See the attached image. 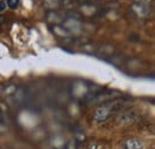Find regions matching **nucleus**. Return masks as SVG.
I'll return each instance as SVG.
<instances>
[{
    "mask_svg": "<svg viewBox=\"0 0 155 149\" xmlns=\"http://www.w3.org/2000/svg\"><path fill=\"white\" fill-rule=\"evenodd\" d=\"M127 99L124 98H114L109 101H105L101 104L93 113V122L98 124L106 123L115 113L120 111V109L125 105Z\"/></svg>",
    "mask_w": 155,
    "mask_h": 149,
    "instance_id": "obj_1",
    "label": "nucleus"
},
{
    "mask_svg": "<svg viewBox=\"0 0 155 149\" xmlns=\"http://www.w3.org/2000/svg\"><path fill=\"white\" fill-rule=\"evenodd\" d=\"M131 11L135 15L136 17L138 18H146L150 10H149V6L148 5H144V4H141V2H135L131 5Z\"/></svg>",
    "mask_w": 155,
    "mask_h": 149,
    "instance_id": "obj_2",
    "label": "nucleus"
},
{
    "mask_svg": "<svg viewBox=\"0 0 155 149\" xmlns=\"http://www.w3.org/2000/svg\"><path fill=\"white\" fill-rule=\"evenodd\" d=\"M122 146L124 149H143L144 148V144L141 140L135 138V137H129V138H125L123 142H122Z\"/></svg>",
    "mask_w": 155,
    "mask_h": 149,
    "instance_id": "obj_3",
    "label": "nucleus"
},
{
    "mask_svg": "<svg viewBox=\"0 0 155 149\" xmlns=\"http://www.w3.org/2000/svg\"><path fill=\"white\" fill-rule=\"evenodd\" d=\"M137 118L135 112L133 111H124L122 112L118 117V122L120 124H130V123H134Z\"/></svg>",
    "mask_w": 155,
    "mask_h": 149,
    "instance_id": "obj_4",
    "label": "nucleus"
},
{
    "mask_svg": "<svg viewBox=\"0 0 155 149\" xmlns=\"http://www.w3.org/2000/svg\"><path fill=\"white\" fill-rule=\"evenodd\" d=\"M43 5L51 11H56L58 8L62 7V0H44Z\"/></svg>",
    "mask_w": 155,
    "mask_h": 149,
    "instance_id": "obj_5",
    "label": "nucleus"
},
{
    "mask_svg": "<svg viewBox=\"0 0 155 149\" xmlns=\"http://www.w3.org/2000/svg\"><path fill=\"white\" fill-rule=\"evenodd\" d=\"M19 2H20V0H6L7 6H8L10 8H12V10L17 8V7L19 6Z\"/></svg>",
    "mask_w": 155,
    "mask_h": 149,
    "instance_id": "obj_6",
    "label": "nucleus"
},
{
    "mask_svg": "<svg viewBox=\"0 0 155 149\" xmlns=\"http://www.w3.org/2000/svg\"><path fill=\"white\" fill-rule=\"evenodd\" d=\"M86 149H101V144L97 141H93V142H90L86 146Z\"/></svg>",
    "mask_w": 155,
    "mask_h": 149,
    "instance_id": "obj_7",
    "label": "nucleus"
},
{
    "mask_svg": "<svg viewBox=\"0 0 155 149\" xmlns=\"http://www.w3.org/2000/svg\"><path fill=\"white\" fill-rule=\"evenodd\" d=\"M5 8H6V1L0 0V12H1V11H4Z\"/></svg>",
    "mask_w": 155,
    "mask_h": 149,
    "instance_id": "obj_8",
    "label": "nucleus"
},
{
    "mask_svg": "<svg viewBox=\"0 0 155 149\" xmlns=\"http://www.w3.org/2000/svg\"><path fill=\"white\" fill-rule=\"evenodd\" d=\"M153 0H136V2H141V4H144V5H148L149 6V2H152Z\"/></svg>",
    "mask_w": 155,
    "mask_h": 149,
    "instance_id": "obj_9",
    "label": "nucleus"
},
{
    "mask_svg": "<svg viewBox=\"0 0 155 149\" xmlns=\"http://www.w3.org/2000/svg\"><path fill=\"white\" fill-rule=\"evenodd\" d=\"M4 20H5V18H4L2 16H0V28H1V25H2V23H4Z\"/></svg>",
    "mask_w": 155,
    "mask_h": 149,
    "instance_id": "obj_10",
    "label": "nucleus"
},
{
    "mask_svg": "<svg viewBox=\"0 0 155 149\" xmlns=\"http://www.w3.org/2000/svg\"><path fill=\"white\" fill-rule=\"evenodd\" d=\"M104 1H110V0H104Z\"/></svg>",
    "mask_w": 155,
    "mask_h": 149,
    "instance_id": "obj_11",
    "label": "nucleus"
}]
</instances>
